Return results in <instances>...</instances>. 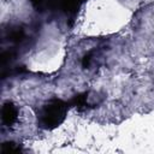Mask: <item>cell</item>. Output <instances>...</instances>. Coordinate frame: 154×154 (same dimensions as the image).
Returning a JSON list of instances; mask_svg holds the SVG:
<instances>
[{
  "label": "cell",
  "instance_id": "obj_1",
  "mask_svg": "<svg viewBox=\"0 0 154 154\" xmlns=\"http://www.w3.org/2000/svg\"><path fill=\"white\" fill-rule=\"evenodd\" d=\"M70 107V101H65L59 97H52L47 100L36 112L38 126L45 130H52L59 126L65 120Z\"/></svg>",
  "mask_w": 154,
  "mask_h": 154
},
{
  "label": "cell",
  "instance_id": "obj_2",
  "mask_svg": "<svg viewBox=\"0 0 154 154\" xmlns=\"http://www.w3.org/2000/svg\"><path fill=\"white\" fill-rule=\"evenodd\" d=\"M84 1L85 0H38V5H36L35 8L40 12L51 11L65 14L66 17H72L77 13Z\"/></svg>",
  "mask_w": 154,
  "mask_h": 154
},
{
  "label": "cell",
  "instance_id": "obj_3",
  "mask_svg": "<svg viewBox=\"0 0 154 154\" xmlns=\"http://www.w3.org/2000/svg\"><path fill=\"white\" fill-rule=\"evenodd\" d=\"M18 108L11 101H6L1 108V122L5 126H12L18 120Z\"/></svg>",
  "mask_w": 154,
  "mask_h": 154
},
{
  "label": "cell",
  "instance_id": "obj_4",
  "mask_svg": "<svg viewBox=\"0 0 154 154\" xmlns=\"http://www.w3.org/2000/svg\"><path fill=\"white\" fill-rule=\"evenodd\" d=\"M20 146L13 143V142H6V143H2L1 146V153H18L20 152Z\"/></svg>",
  "mask_w": 154,
  "mask_h": 154
}]
</instances>
